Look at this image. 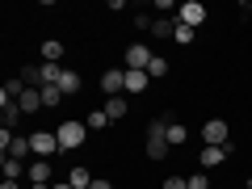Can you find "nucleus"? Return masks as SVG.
Instances as JSON below:
<instances>
[{
    "instance_id": "nucleus-25",
    "label": "nucleus",
    "mask_w": 252,
    "mask_h": 189,
    "mask_svg": "<svg viewBox=\"0 0 252 189\" xmlns=\"http://www.w3.org/2000/svg\"><path fill=\"white\" fill-rule=\"evenodd\" d=\"M164 189H189V177H168V181H164Z\"/></svg>"
},
{
    "instance_id": "nucleus-28",
    "label": "nucleus",
    "mask_w": 252,
    "mask_h": 189,
    "mask_svg": "<svg viewBox=\"0 0 252 189\" xmlns=\"http://www.w3.org/2000/svg\"><path fill=\"white\" fill-rule=\"evenodd\" d=\"M0 189H17V181H0Z\"/></svg>"
},
{
    "instance_id": "nucleus-20",
    "label": "nucleus",
    "mask_w": 252,
    "mask_h": 189,
    "mask_svg": "<svg viewBox=\"0 0 252 189\" xmlns=\"http://www.w3.org/2000/svg\"><path fill=\"white\" fill-rule=\"evenodd\" d=\"M185 139H189V130H185V126H181V122H168V143H172V147H181Z\"/></svg>"
},
{
    "instance_id": "nucleus-9",
    "label": "nucleus",
    "mask_w": 252,
    "mask_h": 189,
    "mask_svg": "<svg viewBox=\"0 0 252 189\" xmlns=\"http://www.w3.org/2000/svg\"><path fill=\"white\" fill-rule=\"evenodd\" d=\"M26 177L34 181V189H51V164H46V160H34Z\"/></svg>"
},
{
    "instance_id": "nucleus-6",
    "label": "nucleus",
    "mask_w": 252,
    "mask_h": 189,
    "mask_svg": "<svg viewBox=\"0 0 252 189\" xmlns=\"http://www.w3.org/2000/svg\"><path fill=\"white\" fill-rule=\"evenodd\" d=\"M152 46H126V55H122V63H126V72H147V67H152Z\"/></svg>"
},
{
    "instance_id": "nucleus-3",
    "label": "nucleus",
    "mask_w": 252,
    "mask_h": 189,
    "mask_svg": "<svg viewBox=\"0 0 252 189\" xmlns=\"http://www.w3.org/2000/svg\"><path fill=\"white\" fill-rule=\"evenodd\" d=\"M30 152H34L38 160H51L55 152H63L59 135H55V130H34V135H30Z\"/></svg>"
},
{
    "instance_id": "nucleus-11",
    "label": "nucleus",
    "mask_w": 252,
    "mask_h": 189,
    "mask_svg": "<svg viewBox=\"0 0 252 189\" xmlns=\"http://www.w3.org/2000/svg\"><path fill=\"white\" fill-rule=\"evenodd\" d=\"M17 109L21 114H38V109H42V89H26L17 97Z\"/></svg>"
},
{
    "instance_id": "nucleus-1",
    "label": "nucleus",
    "mask_w": 252,
    "mask_h": 189,
    "mask_svg": "<svg viewBox=\"0 0 252 189\" xmlns=\"http://www.w3.org/2000/svg\"><path fill=\"white\" fill-rule=\"evenodd\" d=\"M168 152H172V143H168V122L156 118V122L147 126V160H164Z\"/></svg>"
},
{
    "instance_id": "nucleus-10",
    "label": "nucleus",
    "mask_w": 252,
    "mask_h": 189,
    "mask_svg": "<svg viewBox=\"0 0 252 189\" xmlns=\"http://www.w3.org/2000/svg\"><path fill=\"white\" fill-rule=\"evenodd\" d=\"M227 152H231V147H202V172H210V168H219V164L227 160Z\"/></svg>"
},
{
    "instance_id": "nucleus-26",
    "label": "nucleus",
    "mask_w": 252,
    "mask_h": 189,
    "mask_svg": "<svg viewBox=\"0 0 252 189\" xmlns=\"http://www.w3.org/2000/svg\"><path fill=\"white\" fill-rule=\"evenodd\" d=\"M51 189H72V181H55V185Z\"/></svg>"
},
{
    "instance_id": "nucleus-18",
    "label": "nucleus",
    "mask_w": 252,
    "mask_h": 189,
    "mask_svg": "<svg viewBox=\"0 0 252 189\" xmlns=\"http://www.w3.org/2000/svg\"><path fill=\"white\" fill-rule=\"evenodd\" d=\"M84 126H89V130H105V126H109V114H105V109H89Z\"/></svg>"
},
{
    "instance_id": "nucleus-5",
    "label": "nucleus",
    "mask_w": 252,
    "mask_h": 189,
    "mask_svg": "<svg viewBox=\"0 0 252 189\" xmlns=\"http://www.w3.org/2000/svg\"><path fill=\"white\" fill-rule=\"evenodd\" d=\"M0 147H4V156H13V160H26L30 152V135H13V130H0Z\"/></svg>"
},
{
    "instance_id": "nucleus-17",
    "label": "nucleus",
    "mask_w": 252,
    "mask_h": 189,
    "mask_svg": "<svg viewBox=\"0 0 252 189\" xmlns=\"http://www.w3.org/2000/svg\"><path fill=\"white\" fill-rule=\"evenodd\" d=\"M38 72H42V89H51V84H59L63 67H59V63H42V67H38Z\"/></svg>"
},
{
    "instance_id": "nucleus-7",
    "label": "nucleus",
    "mask_w": 252,
    "mask_h": 189,
    "mask_svg": "<svg viewBox=\"0 0 252 189\" xmlns=\"http://www.w3.org/2000/svg\"><path fill=\"white\" fill-rule=\"evenodd\" d=\"M206 17H210V13H206V4H198V0H185V4L177 9V21H181V26H193V30H198Z\"/></svg>"
},
{
    "instance_id": "nucleus-8",
    "label": "nucleus",
    "mask_w": 252,
    "mask_h": 189,
    "mask_svg": "<svg viewBox=\"0 0 252 189\" xmlns=\"http://www.w3.org/2000/svg\"><path fill=\"white\" fill-rule=\"evenodd\" d=\"M101 93H105V97H122L126 93V67H109V72L101 76Z\"/></svg>"
},
{
    "instance_id": "nucleus-15",
    "label": "nucleus",
    "mask_w": 252,
    "mask_h": 189,
    "mask_svg": "<svg viewBox=\"0 0 252 189\" xmlns=\"http://www.w3.org/2000/svg\"><path fill=\"white\" fill-rule=\"evenodd\" d=\"M147 80H152L147 72H126V93H130V97H139V93L147 89Z\"/></svg>"
},
{
    "instance_id": "nucleus-29",
    "label": "nucleus",
    "mask_w": 252,
    "mask_h": 189,
    "mask_svg": "<svg viewBox=\"0 0 252 189\" xmlns=\"http://www.w3.org/2000/svg\"><path fill=\"white\" fill-rule=\"evenodd\" d=\"M248 189H252V181H248Z\"/></svg>"
},
{
    "instance_id": "nucleus-2",
    "label": "nucleus",
    "mask_w": 252,
    "mask_h": 189,
    "mask_svg": "<svg viewBox=\"0 0 252 189\" xmlns=\"http://www.w3.org/2000/svg\"><path fill=\"white\" fill-rule=\"evenodd\" d=\"M55 135H59V147H63V152H76V147L89 139V126H84L80 118H67V122L55 126Z\"/></svg>"
},
{
    "instance_id": "nucleus-22",
    "label": "nucleus",
    "mask_w": 252,
    "mask_h": 189,
    "mask_svg": "<svg viewBox=\"0 0 252 189\" xmlns=\"http://www.w3.org/2000/svg\"><path fill=\"white\" fill-rule=\"evenodd\" d=\"M193 34H198V30H193V26H181V21H177V30H172V38H177L181 46H189V42H193Z\"/></svg>"
},
{
    "instance_id": "nucleus-21",
    "label": "nucleus",
    "mask_w": 252,
    "mask_h": 189,
    "mask_svg": "<svg viewBox=\"0 0 252 189\" xmlns=\"http://www.w3.org/2000/svg\"><path fill=\"white\" fill-rule=\"evenodd\" d=\"M147 76H152V80L168 76V59H164V55H156V59H152V67H147Z\"/></svg>"
},
{
    "instance_id": "nucleus-13",
    "label": "nucleus",
    "mask_w": 252,
    "mask_h": 189,
    "mask_svg": "<svg viewBox=\"0 0 252 189\" xmlns=\"http://www.w3.org/2000/svg\"><path fill=\"white\" fill-rule=\"evenodd\" d=\"M55 89H59L63 97H76V93H80V76H76V72H67V67H63V76H59V84H55Z\"/></svg>"
},
{
    "instance_id": "nucleus-27",
    "label": "nucleus",
    "mask_w": 252,
    "mask_h": 189,
    "mask_svg": "<svg viewBox=\"0 0 252 189\" xmlns=\"http://www.w3.org/2000/svg\"><path fill=\"white\" fill-rule=\"evenodd\" d=\"M93 189H114V185H109V181H93Z\"/></svg>"
},
{
    "instance_id": "nucleus-4",
    "label": "nucleus",
    "mask_w": 252,
    "mask_h": 189,
    "mask_svg": "<svg viewBox=\"0 0 252 189\" xmlns=\"http://www.w3.org/2000/svg\"><path fill=\"white\" fill-rule=\"evenodd\" d=\"M202 139H206V147H227L231 143V126H227L223 118H210V122L202 126Z\"/></svg>"
},
{
    "instance_id": "nucleus-19",
    "label": "nucleus",
    "mask_w": 252,
    "mask_h": 189,
    "mask_svg": "<svg viewBox=\"0 0 252 189\" xmlns=\"http://www.w3.org/2000/svg\"><path fill=\"white\" fill-rule=\"evenodd\" d=\"M26 164H21V160H13V156H4V181H17V177H26Z\"/></svg>"
},
{
    "instance_id": "nucleus-16",
    "label": "nucleus",
    "mask_w": 252,
    "mask_h": 189,
    "mask_svg": "<svg viewBox=\"0 0 252 189\" xmlns=\"http://www.w3.org/2000/svg\"><path fill=\"white\" fill-rule=\"evenodd\" d=\"M105 114H109V122H118V118H126V114H130V105H126V97H109V101H105Z\"/></svg>"
},
{
    "instance_id": "nucleus-24",
    "label": "nucleus",
    "mask_w": 252,
    "mask_h": 189,
    "mask_svg": "<svg viewBox=\"0 0 252 189\" xmlns=\"http://www.w3.org/2000/svg\"><path fill=\"white\" fill-rule=\"evenodd\" d=\"M189 189H210V177L206 172H193V177H189Z\"/></svg>"
},
{
    "instance_id": "nucleus-23",
    "label": "nucleus",
    "mask_w": 252,
    "mask_h": 189,
    "mask_svg": "<svg viewBox=\"0 0 252 189\" xmlns=\"http://www.w3.org/2000/svg\"><path fill=\"white\" fill-rule=\"evenodd\" d=\"M59 101H63V93L55 89V84H51V89H42V105H46V109H55Z\"/></svg>"
},
{
    "instance_id": "nucleus-12",
    "label": "nucleus",
    "mask_w": 252,
    "mask_h": 189,
    "mask_svg": "<svg viewBox=\"0 0 252 189\" xmlns=\"http://www.w3.org/2000/svg\"><path fill=\"white\" fill-rule=\"evenodd\" d=\"M67 181H72V189H93V181H97V177H93L84 164H76V168L67 172Z\"/></svg>"
},
{
    "instance_id": "nucleus-14",
    "label": "nucleus",
    "mask_w": 252,
    "mask_h": 189,
    "mask_svg": "<svg viewBox=\"0 0 252 189\" xmlns=\"http://www.w3.org/2000/svg\"><path fill=\"white\" fill-rule=\"evenodd\" d=\"M63 51H67V46H63L59 38H46V42H42V63H59Z\"/></svg>"
}]
</instances>
